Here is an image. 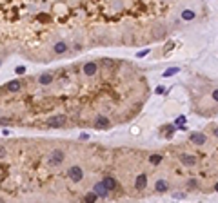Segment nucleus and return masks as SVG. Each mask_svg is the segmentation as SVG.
<instances>
[{
	"label": "nucleus",
	"instance_id": "obj_23",
	"mask_svg": "<svg viewBox=\"0 0 218 203\" xmlns=\"http://www.w3.org/2000/svg\"><path fill=\"white\" fill-rule=\"evenodd\" d=\"M164 89H165V87H162V85H160V87H157V94H162Z\"/></svg>",
	"mask_w": 218,
	"mask_h": 203
},
{
	"label": "nucleus",
	"instance_id": "obj_24",
	"mask_svg": "<svg viewBox=\"0 0 218 203\" xmlns=\"http://www.w3.org/2000/svg\"><path fill=\"white\" fill-rule=\"evenodd\" d=\"M214 136H218V129H214Z\"/></svg>",
	"mask_w": 218,
	"mask_h": 203
},
{
	"label": "nucleus",
	"instance_id": "obj_15",
	"mask_svg": "<svg viewBox=\"0 0 218 203\" xmlns=\"http://www.w3.org/2000/svg\"><path fill=\"white\" fill-rule=\"evenodd\" d=\"M182 18L184 20H193L194 18V13L191 11V9H185V11H182Z\"/></svg>",
	"mask_w": 218,
	"mask_h": 203
},
{
	"label": "nucleus",
	"instance_id": "obj_20",
	"mask_svg": "<svg viewBox=\"0 0 218 203\" xmlns=\"http://www.w3.org/2000/svg\"><path fill=\"white\" fill-rule=\"evenodd\" d=\"M15 71H16V74H24V73H26V67H24V66H18Z\"/></svg>",
	"mask_w": 218,
	"mask_h": 203
},
{
	"label": "nucleus",
	"instance_id": "obj_16",
	"mask_svg": "<svg viewBox=\"0 0 218 203\" xmlns=\"http://www.w3.org/2000/svg\"><path fill=\"white\" fill-rule=\"evenodd\" d=\"M178 71H180L178 67H169V69H165V71H164V76H165V78H167V76H173V74H176Z\"/></svg>",
	"mask_w": 218,
	"mask_h": 203
},
{
	"label": "nucleus",
	"instance_id": "obj_21",
	"mask_svg": "<svg viewBox=\"0 0 218 203\" xmlns=\"http://www.w3.org/2000/svg\"><path fill=\"white\" fill-rule=\"evenodd\" d=\"M213 100H214V102H218V89H214V91H213Z\"/></svg>",
	"mask_w": 218,
	"mask_h": 203
},
{
	"label": "nucleus",
	"instance_id": "obj_9",
	"mask_svg": "<svg viewBox=\"0 0 218 203\" xmlns=\"http://www.w3.org/2000/svg\"><path fill=\"white\" fill-rule=\"evenodd\" d=\"M191 142L196 143V145H204L205 143V136L202 132H196V134H191Z\"/></svg>",
	"mask_w": 218,
	"mask_h": 203
},
{
	"label": "nucleus",
	"instance_id": "obj_12",
	"mask_svg": "<svg viewBox=\"0 0 218 203\" xmlns=\"http://www.w3.org/2000/svg\"><path fill=\"white\" fill-rule=\"evenodd\" d=\"M104 185H106V187H107V190H113V189H115V187H117V181H115V179H113L111 176H107L106 179H104Z\"/></svg>",
	"mask_w": 218,
	"mask_h": 203
},
{
	"label": "nucleus",
	"instance_id": "obj_6",
	"mask_svg": "<svg viewBox=\"0 0 218 203\" xmlns=\"http://www.w3.org/2000/svg\"><path fill=\"white\" fill-rule=\"evenodd\" d=\"M64 123H66V116H53V118L49 120L51 127H62Z\"/></svg>",
	"mask_w": 218,
	"mask_h": 203
},
{
	"label": "nucleus",
	"instance_id": "obj_22",
	"mask_svg": "<svg viewBox=\"0 0 218 203\" xmlns=\"http://www.w3.org/2000/svg\"><path fill=\"white\" fill-rule=\"evenodd\" d=\"M147 53H149V51H147V49H145V51H140V53H138V56H140V58H142V56H145V55H147Z\"/></svg>",
	"mask_w": 218,
	"mask_h": 203
},
{
	"label": "nucleus",
	"instance_id": "obj_8",
	"mask_svg": "<svg viewBox=\"0 0 218 203\" xmlns=\"http://www.w3.org/2000/svg\"><path fill=\"white\" fill-rule=\"evenodd\" d=\"M145 185H147V176H145V174H140V176L137 178V181H134V187H137L138 190H142V189H145Z\"/></svg>",
	"mask_w": 218,
	"mask_h": 203
},
{
	"label": "nucleus",
	"instance_id": "obj_4",
	"mask_svg": "<svg viewBox=\"0 0 218 203\" xmlns=\"http://www.w3.org/2000/svg\"><path fill=\"white\" fill-rule=\"evenodd\" d=\"M95 194H96L98 198H106V196H107V187L104 185V181H100V183L95 185Z\"/></svg>",
	"mask_w": 218,
	"mask_h": 203
},
{
	"label": "nucleus",
	"instance_id": "obj_19",
	"mask_svg": "<svg viewBox=\"0 0 218 203\" xmlns=\"http://www.w3.org/2000/svg\"><path fill=\"white\" fill-rule=\"evenodd\" d=\"M185 123V116H178L176 118V125H184Z\"/></svg>",
	"mask_w": 218,
	"mask_h": 203
},
{
	"label": "nucleus",
	"instance_id": "obj_2",
	"mask_svg": "<svg viewBox=\"0 0 218 203\" xmlns=\"http://www.w3.org/2000/svg\"><path fill=\"white\" fill-rule=\"evenodd\" d=\"M62 162H64V152H62L60 149H56V151L51 152V156H49V163L51 165H60Z\"/></svg>",
	"mask_w": 218,
	"mask_h": 203
},
{
	"label": "nucleus",
	"instance_id": "obj_5",
	"mask_svg": "<svg viewBox=\"0 0 218 203\" xmlns=\"http://www.w3.org/2000/svg\"><path fill=\"white\" fill-rule=\"evenodd\" d=\"M180 162H182L185 167H191V165L196 163V158L191 156V154H182V156H180Z\"/></svg>",
	"mask_w": 218,
	"mask_h": 203
},
{
	"label": "nucleus",
	"instance_id": "obj_7",
	"mask_svg": "<svg viewBox=\"0 0 218 203\" xmlns=\"http://www.w3.org/2000/svg\"><path fill=\"white\" fill-rule=\"evenodd\" d=\"M95 127H98V129H106V127H109V118H106V116H98V118L95 120Z\"/></svg>",
	"mask_w": 218,
	"mask_h": 203
},
{
	"label": "nucleus",
	"instance_id": "obj_25",
	"mask_svg": "<svg viewBox=\"0 0 218 203\" xmlns=\"http://www.w3.org/2000/svg\"><path fill=\"white\" fill-rule=\"evenodd\" d=\"M214 190H216V192H218V183H216V185H214Z\"/></svg>",
	"mask_w": 218,
	"mask_h": 203
},
{
	"label": "nucleus",
	"instance_id": "obj_1",
	"mask_svg": "<svg viewBox=\"0 0 218 203\" xmlns=\"http://www.w3.org/2000/svg\"><path fill=\"white\" fill-rule=\"evenodd\" d=\"M67 176L73 179V181H80L82 178H84V170H82L78 165H73L71 169H69V172H67Z\"/></svg>",
	"mask_w": 218,
	"mask_h": 203
},
{
	"label": "nucleus",
	"instance_id": "obj_13",
	"mask_svg": "<svg viewBox=\"0 0 218 203\" xmlns=\"http://www.w3.org/2000/svg\"><path fill=\"white\" fill-rule=\"evenodd\" d=\"M6 87H7L9 91H13V93H15V91H18V89H20V82H18V80H11V82H7Z\"/></svg>",
	"mask_w": 218,
	"mask_h": 203
},
{
	"label": "nucleus",
	"instance_id": "obj_17",
	"mask_svg": "<svg viewBox=\"0 0 218 203\" xmlns=\"http://www.w3.org/2000/svg\"><path fill=\"white\" fill-rule=\"evenodd\" d=\"M149 162H151L153 165H158V163L162 162V156H160V154H151V156H149Z\"/></svg>",
	"mask_w": 218,
	"mask_h": 203
},
{
	"label": "nucleus",
	"instance_id": "obj_10",
	"mask_svg": "<svg viewBox=\"0 0 218 203\" xmlns=\"http://www.w3.org/2000/svg\"><path fill=\"white\" fill-rule=\"evenodd\" d=\"M67 51V46L64 44V42H56L55 44V53L56 55H62V53H66Z\"/></svg>",
	"mask_w": 218,
	"mask_h": 203
},
{
	"label": "nucleus",
	"instance_id": "obj_3",
	"mask_svg": "<svg viewBox=\"0 0 218 203\" xmlns=\"http://www.w3.org/2000/svg\"><path fill=\"white\" fill-rule=\"evenodd\" d=\"M98 71V66L95 62H87L86 66H84V74H87V76H93V74H96Z\"/></svg>",
	"mask_w": 218,
	"mask_h": 203
},
{
	"label": "nucleus",
	"instance_id": "obj_14",
	"mask_svg": "<svg viewBox=\"0 0 218 203\" xmlns=\"http://www.w3.org/2000/svg\"><path fill=\"white\" fill-rule=\"evenodd\" d=\"M154 189H157L158 192H165V190H167V183H165L164 179H158L157 185H154Z\"/></svg>",
	"mask_w": 218,
	"mask_h": 203
},
{
	"label": "nucleus",
	"instance_id": "obj_11",
	"mask_svg": "<svg viewBox=\"0 0 218 203\" xmlns=\"http://www.w3.org/2000/svg\"><path fill=\"white\" fill-rule=\"evenodd\" d=\"M38 82H40V83H42V85H47V83H51V82H53V76H51V74H49V73H44V74H42V76H40V78H38Z\"/></svg>",
	"mask_w": 218,
	"mask_h": 203
},
{
	"label": "nucleus",
	"instance_id": "obj_18",
	"mask_svg": "<svg viewBox=\"0 0 218 203\" xmlns=\"http://www.w3.org/2000/svg\"><path fill=\"white\" fill-rule=\"evenodd\" d=\"M96 198H98V196L95 194V192H89V194L86 196V203H95V201H96Z\"/></svg>",
	"mask_w": 218,
	"mask_h": 203
}]
</instances>
